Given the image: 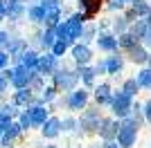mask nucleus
<instances>
[{"label": "nucleus", "mask_w": 151, "mask_h": 148, "mask_svg": "<svg viewBox=\"0 0 151 148\" xmlns=\"http://www.w3.org/2000/svg\"><path fill=\"white\" fill-rule=\"evenodd\" d=\"M81 31H83V16H72L70 20H63V25L57 27V36L70 43V41L81 36Z\"/></svg>", "instance_id": "nucleus-1"}, {"label": "nucleus", "mask_w": 151, "mask_h": 148, "mask_svg": "<svg viewBox=\"0 0 151 148\" xmlns=\"http://www.w3.org/2000/svg\"><path fill=\"white\" fill-rule=\"evenodd\" d=\"M138 139V123L135 121H124L117 128V144L122 148H131Z\"/></svg>", "instance_id": "nucleus-2"}, {"label": "nucleus", "mask_w": 151, "mask_h": 148, "mask_svg": "<svg viewBox=\"0 0 151 148\" xmlns=\"http://www.w3.org/2000/svg\"><path fill=\"white\" fill-rule=\"evenodd\" d=\"M111 105H113V112L117 115V117H126L129 112H131V97L124 92V90H120V92H115L113 99H111Z\"/></svg>", "instance_id": "nucleus-3"}, {"label": "nucleus", "mask_w": 151, "mask_h": 148, "mask_svg": "<svg viewBox=\"0 0 151 148\" xmlns=\"http://www.w3.org/2000/svg\"><path fill=\"white\" fill-rule=\"evenodd\" d=\"M86 103H88V92L86 90H75V92L68 97V108L70 110H81V108H86Z\"/></svg>", "instance_id": "nucleus-4"}, {"label": "nucleus", "mask_w": 151, "mask_h": 148, "mask_svg": "<svg viewBox=\"0 0 151 148\" xmlns=\"http://www.w3.org/2000/svg\"><path fill=\"white\" fill-rule=\"evenodd\" d=\"M77 81H79V74L68 72V70H63V72L57 74V85L63 88V90H72L77 85Z\"/></svg>", "instance_id": "nucleus-5"}, {"label": "nucleus", "mask_w": 151, "mask_h": 148, "mask_svg": "<svg viewBox=\"0 0 151 148\" xmlns=\"http://www.w3.org/2000/svg\"><path fill=\"white\" fill-rule=\"evenodd\" d=\"M117 123L113 121V119H99V126H97V130H99V135L104 137V139H111V137H117Z\"/></svg>", "instance_id": "nucleus-6"}, {"label": "nucleus", "mask_w": 151, "mask_h": 148, "mask_svg": "<svg viewBox=\"0 0 151 148\" xmlns=\"http://www.w3.org/2000/svg\"><path fill=\"white\" fill-rule=\"evenodd\" d=\"M79 126H81L83 130H88V132H90V130H97V126H99V112H97V110H88L81 117Z\"/></svg>", "instance_id": "nucleus-7"}, {"label": "nucleus", "mask_w": 151, "mask_h": 148, "mask_svg": "<svg viewBox=\"0 0 151 148\" xmlns=\"http://www.w3.org/2000/svg\"><path fill=\"white\" fill-rule=\"evenodd\" d=\"M72 56H75V61L79 63V65H86V63L90 61L88 45H75V47H72Z\"/></svg>", "instance_id": "nucleus-8"}, {"label": "nucleus", "mask_w": 151, "mask_h": 148, "mask_svg": "<svg viewBox=\"0 0 151 148\" xmlns=\"http://www.w3.org/2000/svg\"><path fill=\"white\" fill-rule=\"evenodd\" d=\"M129 56H131L133 63H147V58H149V54H147V49L142 47V45H133V47H129Z\"/></svg>", "instance_id": "nucleus-9"}, {"label": "nucleus", "mask_w": 151, "mask_h": 148, "mask_svg": "<svg viewBox=\"0 0 151 148\" xmlns=\"http://www.w3.org/2000/svg\"><path fill=\"white\" fill-rule=\"evenodd\" d=\"M95 97H97V103L99 105H106V103H111L113 94H111V88L104 83V85H99L97 90H95Z\"/></svg>", "instance_id": "nucleus-10"}, {"label": "nucleus", "mask_w": 151, "mask_h": 148, "mask_svg": "<svg viewBox=\"0 0 151 148\" xmlns=\"http://www.w3.org/2000/svg\"><path fill=\"white\" fill-rule=\"evenodd\" d=\"M97 45H99V49H104V52H113V49L120 47V45H117V38H113V36H99L97 38Z\"/></svg>", "instance_id": "nucleus-11"}, {"label": "nucleus", "mask_w": 151, "mask_h": 148, "mask_svg": "<svg viewBox=\"0 0 151 148\" xmlns=\"http://www.w3.org/2000/svg\"><path fill=\"white\" fill-rule=\"evenodd\" d=\"M43 126H45V128H43L45 137H57L59 130H61V121H59V119H50V121H45Z\"/></svg>", "instance_id": "nucleus-12"}, {"label": "nucleus", "mask_w": 151, "mask_h": 148, "mask_svg": "<svg viewBox=\"0 0 151 148\" xmlns=\"http://www.w3.org/2000/svg\"><path fill=\"white\" fill-rule=\"evenodd\" d=\"M45 119H47V110H45V108H34V110L29 112V123L41 126V123H45Z\"/></svg>", "instance_id": "nucleus-13"}, {"label": "nucleus", "mask_w": 151, "mask_h": 148, "mask_svg": "<svg viewBox=\"0 0 151 148\" xmlns=\"http://www.w3.org/2000/svg\"><path fill=\"white\" fill-rule=\"evenodd\" d=\"M120 70H122V58L120 56H111L106 61V72L108 74H117Z\"/></svg>", "instance_id": "nucleus-14"}, {"label": "nucleus", "mask_w": 151, "mask_h": 148, "mask_svg": "<svg viewBox=\"0 0 151 148\" xmlns=\"http://www.w3.org/2000/svg\"><path fill=\"white\" fill-rule=\"evenodd\" d=\"M54 58H57L54 54H52V56H43V58L38 61V68L43 70V72H52V68H54Z\"/></svg>", "instance_id": "nucleus-15"}, {"label": "nucleus", "mask_w": 151, "mask_h": 148, "mask_svg": "<svg viewBox=\"0 0 151 148\" xmlns=\"http://www.w3.org/2000/svg\"><path fill=\"white\" fill-rule=\"evenodd\" d=\"M135 81L140 83V88H151V70H142Z\"/></svg>", "instance_id": "nucleus-16"}, {"label": "nucleus", "mask_w": 151, "mask_h": 148, "mask_svg": "<svg viewBox=\"0 0 151 148\" xmlns=\"http://www.w3.org/2000/svg\"><path fill=\"white\" fill-rule=\"evenodd\" d=\"M122 90H124L126 94H129V97H133V94H138V90H140V83L135 79H129L124 83V88H122Z\"/></svg>", "instance_id": "nucleus-17"}, {"label": "nucleus", "mask_w": 151, "mask_h": 148, "mask_svg": "<svg viewBox=\"0 0 151 148\" xmlns=\"http://www.w3.org/2000/svg\"><path fill=\"white\" fill-rule=\"evenodd\" d=\"M135 43H138V38L133 36V34H124V36H120V38H117V45H122V47H126V49H129V47H133Z\"/></svg>", "instance_id": "nucleus-18"}, {"label": "nucleus", "mask_w": 151, "mask_h": 148, "mask_svg": "<svg viewBox=\"0 0 151 148\" xmlns=\"http://www.w3.org/2000/svg\"><path fill=\"white\" fill-rule=\"evenodd\" d=\"M95 70H90V68H83L81 70V79H83V83H86V85H90V83H93L95 81Z\"/></svg>", "instance_id": "nucleus-19"}, {"label": "nucleus", "mask_w": 151, "mask_h": 148, "mask_svg": "<svg viewBox=\"0 0 151 148\" xmlns=\"http://www.w3.org/2000/svg\"><path fill=\"white\" fill-rule=\"evenodd\" d=\"M65 49H68V43L59 38L57 43H54V56H61V54H65Z\"/></svg>", "instance_id": "nucleus-20"}, {"label": "nucleus", "mask_w": 151, "mask_h": 148, "mask_svg": "<svg viewBox=\"0 0 151 148\" xmlns=\"http://www.w3.org/2000/svg\"><path fill=\"white\" fill-rule=\"evenodd\" d=\"M61 126H63V130H75L77 121H75V119H63V121H61Z\"/></svg>", "instance_id": "nucleus-21"}, {"label": "nucleus", "mask_w": 151, "mask_h": 148, "mask_svg": "<svg viewBox=\"0 0 151 148\" xmlns=\"http://www.w3.org/2000/svg\"><path fill=\"white\" fill-rule=\"evenodd\" d=\"M126 2H133V0H111V9H120V7H124Z\"/></svg>", "instance_id": "nucleus-22"}, {"label": "nucleus", "mask_w": 151, "mask_h": 148, "mask_svg": "<svg viewBox=\"0 0 151 148\" xmlns=\"http://www.w3.org/2000/svg\"><path fill=\"white\" fill-rule=\"evenodd\" d=\"M23 63H25V65H34V63H36V54H32V52L25 54V61H23Z\"/></svg>", "instance_id": "nucleus-23"}, {"label": "nucleus", "mask_w": 151, "mask_h": 148, "mask_svg": "<svg viewBox=\"0 0 151 148\" xmlns=\"http://www.w3.org/2000/svg\"><path fill=\"white\" fill-rule=\"evenodd\" d=\"M145 119H147V121L151 123V101H149V103L145 105Z\"/></svg>", "instance_id": "nucleus-24"}, {"label": "nucleus", "mask_w": 151, "mask_h": 148, "mask_svg": "<svg viewBox=\"0 0 151 148\" xmlns=\"http://www.w3.org/2000/svg\"><path fill=\"white\" fill-rule=\"evenodd\" d=\"M104 148H120V146H117V144H106Z\"/></svg>", "instance_id": "nucleus-25"}, {"label": "nucleus", "mask_w": 151, "mask_h": 148, "mask_svg": "<svg viewBox=\"0 0 151 148\" xmlns=\"http://www.w3.org/2000/svg\"><path fill=\"white\" fill-rule=\"evenodd\" d=\"M145 38H147V45L151 47V34H149V36H145Z\"/></svg>", "instance_id": "nucleus-26"}, {"label": "nucleus", "mask_w": 151, "mask_h": 148, "mask_svg": "<svg viewBox=\"0 0 151 148\" xmlns=\"http://www.w3.org/2000/svg\"><path fill=\"white\" fill-rule=\"evenodd\" d=\"M47 148H54V146H47Z\"/></svg>", "instance_id": "nucleus-27"}]
</instances>
